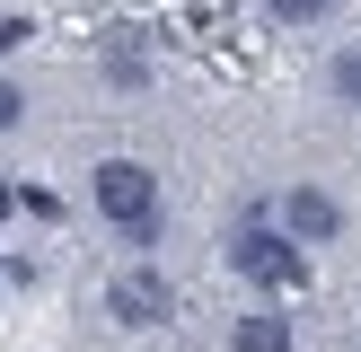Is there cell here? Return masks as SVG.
<instances>
[{
  "label": "cell",
  "instance_id": "obj_1",
  "mask_svg": "<svg viewBox=\"0 0 361 352\" xmlns=\"http://www.w3.org/2000/svg\"><path fill=\"white\" fill-rule=\"evenodd\" d=\"M97 211L115 220L123 246H159V176L141 158H106L97 168Z\"/></svg>",
  "mask_w": 361,
  "mask_h": 352
},
{
  "label": "cell",
  "instance_id": "obj_2",
  "mask_svg": "<svg viewBox=\"0 0 361 352\" xmlns=\"http://www.w3.org/2000/svg\"><path fill=\"white\" fill-rule=\"evenodd\" d=\"M229 264H238L247 282H264V291H291V282H309V246H300L291 229H264V211H247V220H238Z\"/></svg>",
  "mask_w": 361,
  "mask_h": 352
},
{
  "label": "cell",
  "instance_id": "obj_3",
  "mask_svg": "<svg viewBox=\"0 0 361 352\" xmlns=\"http://www.w3.org/2000/svg\"><path fill=\"white\" fill-rule=\"evenodd\" d=\"M106 317H115V326H133V334L168 326V317H176V291H168V273H159V264H123V273L106 282Z\"/></svg>",
  "mask_w": 361,
  "mask_h": 352
},
{
  "label": "cell",
  "instance_id": "obj_4",
  "mask_svg": "<svg viewBox=\"0 0 361 352\" xmlns=\"http://www.w3.org/2000/svg\"><path fill=\"white\" fill-rule=\"evenodd\" d=\"M282 229H291L300 246H326V238H344V203H335L326 185H291L282 194Z\"/></svg>",
  "mask_w": 361,
  "mask_h": 352
},
{
  "label": "cell",
  "instance_id": "obj_5",
  "mask_svg": "<svg viewBox=\"0 0 361 352\" xmlns=\"http://www.w3.org/2000/svg\"><path fill=\"white\" fill-rule=\"evenodd\" d=\"M229 352H291V317H282V308L238 317V326H229Z\"/></svg>",
  "mask_w": 361,
  "mask_h": 352
},
{
  "label": "cell",
  "instance_id": "obj_6",
  "mask_svg": "<svg viewBox=\"0 0 361 352\" xmlns=\"http://www.w3.org/2000/svg\"><path fill=\"white\" fill-rule=\"evenodd\" d=\"M344 0H264V18H282V27H317V18H335Z\"/></svg>",
  "mask_w": 361,
  "mask_h": 352
},
{
  "label": "cell",
  "instance_id": "obj_7",
  "mask_svg": "<svg viewBox=\"0 0 361 352\" xmlns=\"http://www.w3.org/2000/svg\"><path fill=\"white\" fill-rule=\"evenodd\" d=\"M106 80H115V88H141V80H150V53H141V44H115V53H106Z\"/></svg>",
  "mask_w": 361,
  "mask_h": 352
},
{
  "label": "cell",
  "instance_id": "obj_8",
  "mask_svg": "<svg viewBox=\"0 0 361 352\" xmlns=\"http://www.w3.org/2000/svg\"><path fill=\"white\" fill-rule=\"evenodd\" d=\"M18 123H27V88L0 80V132H18Z\"/></svg>",
  "mask_w": 361,
  "mask_h": 352
},
{
  "label": "cell",
  "instance_id": "obj_9",
  "mask_svg": "<svg viewBox=\"0 0 361 352\" xmlns=\"http://www.w3.org/2000/svg\"><path fill=\"white\" fill-rule=\"evenodd\" d=\"M335 97L361 106V53H344V62H335Z\"/></svg>",
  "mask_w": 361,
  "mask_h": 352
},
{
  "label": "cell",
  "instance_id": "obj_10",
  "mask_svg": "<svg viewBox=\"0 0 361 352\" xmlns=\"http://www.w3.org/2000/svg\"><path fill=\"white\" fill-rule=\"evenodd\" d=\"M27 35H35V27H27V18H18V9H0V62H9V53H18V44H27Z\"/></svg>",
  "mask_w": 361,
  "mask_h": 352
},
{
  "label": "cell",
  "instance_id": "obj_11",
  "mask_svg": "<svg viewBox=\"0 0 361 352\" xmlns=\"http://www.w3.org/2000/svg\"><path fill=\"white\" fill-rule=\"evenodd\" d=\"M9 211H27V194H18L9 176H0V220H9Z\"/></svg>",
  "mask_w": 361,
  "mask_h": 352
}]
</instances>
